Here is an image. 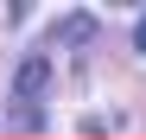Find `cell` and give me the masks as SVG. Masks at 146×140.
I'll return each instance as SVG.
<instances>
[{"mask_svg": "<svg viewBox=\"0 0 146 140\" xmlns=\"http://www.w3.org/2000/svg\"><path fill=\"white\" fill-rule=\"evenodd\" d=\"M89 32H95V13H70V19H57V38H76V45H83Z\"/></svg>", "mask_w": 146, "mask_h": 140, "instance_id": "cell-2", "label": "cell"}, {"mask_svg": "<svg viewBox=\"0 0 146 140\" xmlns=\"http://www.w3.org/2000/svg\"><path fill=\"white\" fill-rule=\"evenodd\" d=\"M133 51H146V19H140V26H133Z\"/></svg>", "mask_w": 146, "mask_h": 140, "instance_id": "cell-4", "label": "cell"}, {"mask_svg": "<svg viewBox=\"0 0 146 140\" xmlns=\"http://www.w3.org/2000/svg\"><path fill=\"white\" fill-rule=\"evenodd\" d=\"M44 83H51V64H44V57L32 51L26 64L13 70V96H19V108H26V102H38V89H44Z\"/></svg>", "mask_w": 146, "mask_h": 140, "instance_id": "cell-1", "label": "cell"}, {"mask_svg": "<svg viewBox=\"0 0 146 140\" xmlns=\"http://www.w3.org/2000/svg\"><path fill=\"white\" fill-rule=\"evenodd\" d=\"M44 127V108H13V134H38Z\"/></svg>", "mask_w": 146, "mask_h": 140, "instance_id": "cell-3", "label": "cell"}]
</instances>
